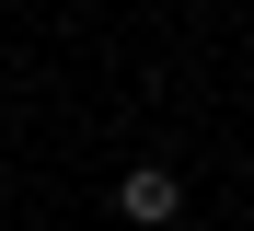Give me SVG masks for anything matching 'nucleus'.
I'll return each mask as SVG.
<instances>
[{
    "label": "nucleus",
    "instance_id": "1",
    "mask_svg": "<svg viewBox=\"0 0 254 231\" xmlns=\"http://www.w3.org/2000/svg\"><path fill=\"white\" fill-rule=\"evenodd\" d=\"M174 197H185V185L162 173V162H139V173L116 185V220H127V231H174Z\"/></svg>",
    "mask_w": 254,
    "mask_h": 231
},
{
    "label": "nucleus",
    "instance_id": "2",
    "mask_svg": "<svg viewBox=\"0 0 254 231\" xmlns=\"http://www.w3.org/2000/svg\"><path fill=\"white\" fill-rule=\"evenodd\" d=\"M174 231H185V220H174Z\"/></svg>",
    "mask_w": 254,
    "mask_h": 231
}]
</instances>
